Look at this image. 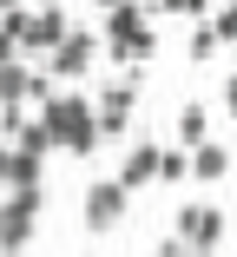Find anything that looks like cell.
<instances>
[{
  "instance_id": "6da1fadb",
  "label": "cell",
  "mask_w": 237,
  "mask_h": 257,
  "mask_svg": "<svg viewBox=\"0 0 237 257\" xmlns=\"http://www.w3.org/2000/svg\"><path fill=\"white\" fill-rule=\"evenodd\" d=\"M40 125H46V139L60 152H73V159H92V152H99V112H92L86 92H46L40 99Z\"/></svg>"
},
{
  "instance_id": "7a4b0ae2",
  "label": "cell",
  "mask_w": 237,
  "mask_h": 257,
  "mask_svg": "<svg viewBox=\"0 0 237 257\" xmlns=\"http://www.w3.org/2000/svg\"><path fill=\"white\" fill-rule=\"evenodd\" d=\"M152 46H158V33H152L145 7H138V0H112L106 27H99V53H112V60H152Z\"/></svg>"
},
{
  "instance_id": "3957f363",
  "label": "cell",
  "mask_w": 237,
  "mask_h": 257,
  "mask_svg": "<svg viewBox=\"0 0 237 257\" xmlns=\"http://www.w3.org/2000/svg\"><path fill=\"white\" fill-rule=\"evenodd\" d=\"M125 211H132V191H125L119 178H92V185H86L79 218H86V231H92V237H112V231L125 224Z\"/></svg>"
},
{
  "instance_id": "277c9868",
  "label": "cell",
  "mask_w": 237,
  "mask_h": 257,
  "mask_svg": "<svg viewBox=\"0 0 237 257\" xmlns=\"http://www.w3.org/2000/svg\"><path fill=\"white\" fill-rule=\"evenodd\" d=\"M40 204H46V185L14 191L7 204H0V257H20V250L33 244V218H40Z\"/></svg>"
},
{
  "instance_id": "5b68a950",
  "label": "cell",
  "mask_w": 237,
  "mask_h": 257,
  "mask_svg": "<svg viewBox=\"0 0 237 257\" xmlns=\"http://www.w3.org/2000/svg\"><path fill=\"white\" fill-rule=\"evenodd\" d=\"M171 237H178V244H191L198 257H211V250L224 244V204H178Z\"/></svg>"
},
{
  "instance_id": "8992f818",
  "label": "cell",
  "mask_w": 237,
  "mask_h": 257,
  "mask_svg": "<svg viewBox=\"0 0 237 257\" xmlns=\"http://www.w3.org/2000/svg\"><path fill=\"white\" fill-rule=\"evenodd\" d=\"M132 106H138V79H112V86H99V99H92V112H99V145H106V139H125Z\"/></svg>"
},
{
  "instance_id": "52a82bcc",
  "label": "cell",
  "mask_w": 237,
  "mask_h": 257,
  "mask_svg": "<svg viewBox=\"0 0 237 257\" xmlns=\"http://www.w3.org/2000/svg\"><path fill=\"white\" fill-rule=\"evenodd\" d=\"M92 66H99V33L66 27V40L53 46V73H60V79H86Z\"/></svg>"
},
{
  "instance_id": "ba28073f",
  "label": "cell",
  "mask_w": 237,
  "mask_h": 257,
  "mask_svg": "<svg viewBox=\"0 0 237 257\" xmlns=\"http://www.w3.org/2000/svg\"><path fill=\"white\" fill-rule=\"evenodd\" d=\"M158 152H165L158 139H132L125 159H119V185H125V191H145V185L158 178Z\"/></svg>"
},
{
  "instance_id": "9c48e42d",
  "label": "cell",
  "mask_w": 237,
  "mask_h": 257,
  "mask_svg": "<svg viewBox=\"0 0 237 257\" xmlns=\"http://www.w3.org/2000/svg\"><path fill=\"white\" fill-rule=\"evenodd\" d=\"M66 7H60V0H46V14H33L27 20V33H20V46H27V53H53V46L66 40Z\"/></svg>"
},
{
  "instance_id": "30bf717a",
  "label": "cell",
  "mask_w": 237,
  "mask_h": 257,
  "mask_svg": "<svg viewBox=\"0 0 237 257\" xmlns=\"http://www.w3.org/2000/svg\"><path fill=\"white\" fill-rule=\"evenodd\" d=\"M230 178V145L224 139H198L191 145V185H217Z\"/></svg>"
},
{
  "instance_id": "8fae6325",
  "label": "cell",
  "mask_w": 237,
  "mask_h": 257,
  "mask_svg": "<svg viewBox=\"0 0 237 257\" xmlns=\"http://www.w3.org/2000/svg\"><path fill=\"white\" fill-rule=\"evenodd\" d=\"M198 139H211V106H198V99H191V106H178V139H171V145L191 152Z\"/></svg>"
},
{
  "instance_id": "7c38bea8",
  "label": "cell",
  "mask_w": 237,
  "mask_h": 257,
  "mask_svg": "<svg viewBox=\"0 0 237 257\" xmlns=\"http://www.w3.org/2000/svg\"><path fill=\"white\" fill-rule=\"evenodd\" d=\"M184 178H191V152H184V145H165L158 152V185H184Z\"/></svg>"
},
{
  "instance_id": "4fadbf2b",
  "label": "cell",
  "mask_w": 237,
  "mask_h": 257,
  "mask_svg": "<svg viewBox=\"0 0 237 257\" xmlns=\"http://www.w3.org/2000/svg\"><path fill=\"white\" fill-rule=\"evenodd\" d=\"M40 159H46V152H20V145H14V178H7V185H14V191H33V185H40Z\"/></svg>"
},
{
  "instance_id": "5bb4252c",
  "label": "cell",
  "mask_w": 237,
  "mask_h": 257,
  "mask_svg": "<svg viewBox=\"0 0 237 257\" xmlns=\"http://www.w3.org/2000/svg\"><path fill=\"white\" fill-rule=\"evenodd\" d=\"M184 53H191L198 66H204V60H217V33H211V20H198V27H191V46H184Z\"/></svg>"
},
{
  "instance_id": "9a60e30c",
  "label": "cell",
  "mask_w": 237,
  "mask_h": 257,
  "mask_svg": "<svg viewBox=\"0 0 237 257\" xmlns=\"http://www.w3.org/2000/svg\"><path fill=\"white\" fill-rule=\"evenodd\" d=\"M211 33H217V46H237V0H224L211 14Z\"/></svg>"
},
{
  "instance_id": "2e32d148",
  "label": "cell",
  "mask_w": 237,
  "mask_h": 257,
  "mask_svg": "<svg viewBox=\"0 0 237 257\" xmlns=\"http://www.w3.org/2000/svg\"><path fill=\"white\" fill-rule=\"evenodd\" d=\"M165 14H178V20H211V0H158Z\"/></svg>"
},
{
  "instance_id": "e0dca14e",
  "label": "cell",
  "mask_w": 237,
  "mask_h": 257,
  "mask_svg": "<svg viewBox=\"0 0 237 257\" xmlns=\"http://www.w3.org/2000/svg\"><path fill=\"white\" fill-rule=\"evenodd\" d=\"M7 178H14V145L0 139V191H7Z\"/></svg>"
},
{
  "instance_id": "ac0fdd59",
  "label": "cell",
  "mask_w": 237,
  "mask_h": 257,
  "mask_svg": "<svg viewBox=\"0 0 237 257\" xmlns=\"http://www.w3.org/2000/svg\"><path fill=\"white\" fill-rule=\"evenodd\" d=\"M224 119H237V73L224 79Z\"/></svg>"
},
{
  "instance_id": "d6986e66",
  "label": "cell",
  "mask_w": 237,
  "mask_h": 257,
  "mask_svg": "<svg viewBox=\"0 0 237 257\" xmlns=\"http://www.w3.org/2000/svg\"><path fill=\"white\" fill-rule=\"evenodd\" d=\"M158 257H198V250H191V244H178V237H171V244H165Z\"/></svg>"
},
{
  "instance_id": "ffe728a7",
  "label": "cell",
  "mask_w": 237,
  "mask_h": 257,
  "mask_svg": "<svg viewBox=\"0 0 237 257\" xmlns=\"http://www.w3.org/2000/svg\"><path fill=\"white\" fill-rule=\"evenodd\" d=\"M14 46H20V40H14L7 27H0V60H14Z\"/></svg>"
},
{
  "instance_id": "44dd1931",
  "label": "cell",
  "mask_w": 237,
  "mask_h": 257,
  "mask_svg": "<svg viewBox=\"0 0 237 257\" xmlns=\"http://www.w3.org/2000/svg\"><path fill=\"white\" fill-rule=\"evenodd\" d=\"M0 7H14V0H0Z\"/></svg>"
},
{
  "instance_id": "7402d4cb",
  "label": "cell",
  "mask_w": 237,
  "mask_h": 257,
  "mask_svg": "<svg viewBox=\"0 0 237 257\" xmlns=\"http://www.w3.org/2000/svg\"><path fill=\"white\" fill-rule=\"evenodd\" d=\"M106 7H112V0H106Z\"/></svg>"
}]
</instances>
